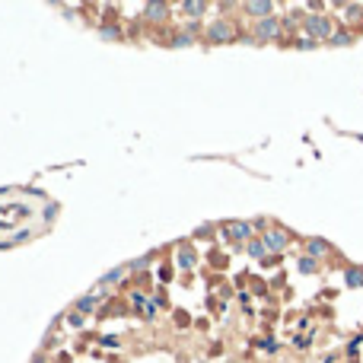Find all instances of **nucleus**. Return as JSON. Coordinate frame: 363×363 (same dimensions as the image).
<instances>
[{
    "label": "nucleus",
    "mask_w": 363,
    "mask_h": 363,
    "mask_svg": "<svg viewBox=\"0 0 363 363\" xmlns=\"http://www.w3.org/2000/svg\"><path fill=\"white\" fill-rule=\"evenodd\" d=\"M26 217H32L29 204H10V207H0V229H13L19 226Z\"/></svg>",
    "instance_id": "obj_1"
},
{
    "label": "nucleus",
    "mask_w": 363,
    "mask_h": 363,
    "mask_svg": "<svg viewBox=\"0 0 363 363\" xmlns=\"http://www.w3.org/2000/svg\"><path fill=\"white\" fill-rule=\"evenodd\" d=\"M306 29H309L312 39H328V35H331V19L312 13V16H306Z\"/></svg>",
    "instance_id": "obj_2"
},
{
    "label": "nucleus",
    "mask_w": 363,
    "mask_h": 363,
    "mask_svg": "<svg viewBox=\"0 0 363 363\" xmlns=\"http://www.w3.org/2000/svg\"><path fill=\"white\" fill-rule=\"evenodd\" d=\"M264 249H271V252L287 249V233H284V229H271V233L264 236Z\"/></svg>",
    "instance_id": "obj_3"
},
{
    "label": "nucleus",
    "mask_w": 363,
    "mask_h": 363,
    "mask_svg": "<svg viewBox=\"0 0 363 363\" xmlns=\"http://www.w3.org/2000/svg\"><path fill=\"white\" fill-rule=\"evenodd\" d=\"M277 29H281V26H277V19H274V16L261 19V22H258V39H264V42H268V39H274V35H277Z\"/></svg>",
    "instance_id": "obj_4"
},
{
    "label": "nucleus",
    "mask_w": 363,
    "mask_h": 363,
    "mask_svg": "<svg viewBox=\"0 0 363 363\" xmlns=\"http://www.w3.org/2000/svg\"><path fill=\"white\" fill-rule=\"evenodd\" d=\"M246 10H249V13L252 16H261V19H268V13H271V4H268V0H255V4H246Z\"/></svg>",
    "instance_id": "obj_5"
},
{
    "label": "nucleus",
    "mask_w": 363,
    "mask_h": 363,
    "mask_svg": "<svg viewBox=\"0 0 363 363\" xmlns=\"http://www.w3.org/2000/svg\"><path fill=\"white\" fill-rule=\"evenodd\" d=\"M229 35H233V29H229L226 22H214V26H210V39L214 42H226Z\"/></svg>",
    "instance_id": "obj_6"
},
{
    "label": "nucleus",
    "mask_w": 363,
    "mask_h": 363,
    "mask_svg": "<svg viewBox=\"0 0 363 363\" xmlns=\"http://www.w3.org/2000/svg\"><path fill=\"white\" fill-rule=\"evenodd\" d=\"M249 233H252L249 223H233V226H226V236H233V239H249Z\"/></svg>",
    "instance_id": "obj_7"
},
{
    "label": "nucleus",
    "mask_w": 363,
    "mask_h": 363,
    "mask_svg": "<svg viewBox=\"0 0 363 363\" xmlns=\"http://www.w3.org/2000/svg\"><path fill=\"white\" fill-rule=\"evenodd\" d=\"M169 7L166 4H147V19H166Z\"/></svg>",
    "instance_id": "obj_8"
},
{
    "label": "nucleus",
    "mask_w": 363,
    "mask_h": 363,
    "mask_svg": "<svg viewBox=\"0 0 363 363\" xmlns=\"http://www.w3.org/2000/svg\"><path fill=\"white\" fill-rule=\"evenodd\" d=\"M195 252H191V249H182L178 252V264H182V268H195Z\"/></svg>",
    "instance_id": "obj_9"
},
{
    "label": "nucleus",
    "mask_w": 363,
    "mask_h": 363,
    "mask_svg": "<svg viewBox=\"0 0 363 363\" xmlns=\"http://www.w3.org/2000/svg\"><path fill=\"white\" fill-rule=\"evenodd\" d=\"M99 299H102L99 293H93V296H86V299H80V302H77V309H80V312H89V309H93Z\"/></svg>",
    "instance_id": "obj_10"
},
{
    "label": "nucleus",
    "mask_w": 363,
    "mask_h": 363,
    "mask_svg": "<svg viewBox=\"0 0 363 363\" xmlns=\"http://www.w3.org/2000/svg\"><path fill=\"white\" fill-rule=\"evenodd\" d=\"M347 284H350V287H363V271H360V268H350V271H347Z\"/></svg>",
    "instance_id": "obj_11"
},
{
    "label": "nucleus",
    "mask_w": 363,
    "mask_h": 363,
    "mask_svg": "<svg viewBox=\"0 0 363 363\" xmlns=\"http://www.w3.org/2000/svg\"><path fill=\"white\" fill-rule=\"evenodd\" d=\"M325 249H328V246H325L322 239H309V255H322Z\"/></svg>",
    "instance_id": "obj_12"
},
{
    "label": "nucleus",
    "mask_w": 363,
    "mask_h": 363,
    "mask_svg": "<svg viewBox=\"0 0 363 363\" xmlns=\"http://www.w3.org/2000/svg\"><path fill=\"white\" fill-rule=\"evenodd\" d=\"M299 271L302 274H312V271H316V258H299Z\"/></svg>",
    "instance_id": "obj_13"
},
{
    "label": "nucleus",
    "mask_w": 363,
    "mask_h": 363,
    "mask_svg": "<svg viewBox=\"0 0 363 363\" xmlns=\"http://www.w3.org/2000/svg\"><path fill=\"white\" fill-rule=\"evenodd\" d=\"M249 255L261 258V255H264V242H249Z\"/></svg>",
    "instance_id": "obj_14"
},
{
    "label": "nucleus",
    "mask_w": 363,
    "mask_h": 363,
    "mask_svg": "<svg viewBox=\"0 0 363 363\" xmlns=\"http://www.w3.org/2000/svg\"><path fill=\"white\" fill-rule=\"evenodd\" d=\"M331 45H350V35L347 32H335L331 35Z\"/></svg>",
    "instance_id": "obj_15"
},
{
    "label": "nucleus",
    "mask_w": 363,
    "mask_h": 363,
    "mask_svg": "<svg viewBox=\"0 0 363 363\" xmlns=\"http://www.w3.org/2000/svg\"><path fill=\"white\" fill-rule=\"evenodd\" d=\"M185 13H204V4H185Z\"/></svg>",
    "instance_id": "obj_16"
},
{
    "label": "nucleus",
    "mask_w": 363,
    "mask_h": 363,
    "mask_svg": "<svg viewBox=\"0 0 363 363\" xmlns=\"http://www.w3.org/2000/svg\"><path fill=\"white\" fill-rule=\"evenodd\" d=\"M169 277H172V268H169V264H163V268H160V281H169Z\"/></svg>",
    "instance_id": "obj_17"
},
{
    "label": "nucleus",
    "mask_w": 363,
    "mask_h": 363,
    "mask_svg": "<svg viewBox=\"0 0 363 363\" xmlns=\"http://www.w3.org/2000/svg\"><path fill=\"white\" fill-rule=\"evenodd\" d=\"M102 35H105V39H118L121 32H118V29H102Z\"/></svg>",
    "instance_id": "obj_18"
}]
</instances>
